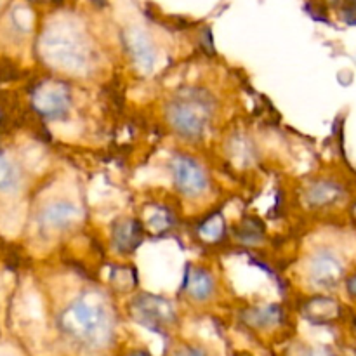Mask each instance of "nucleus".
Returning a JSON list of instances; mask_svg holds the SVG:
<instances>
[{
	"mask_svg": "<svg viewBox=\"0 0 356 356\" xmlns=\"http://www.w3.org/2000/svg\"><path fill=\"white\" fill-rule=\"evenodd\" d=\"M66 325L76 339L96 343L108 330L106 309L94 298H80L66 313Z\"/></svg>",
	"mask_w": 356,
	"mask_h": 356,
	"instance_id": "nucleus-1",
	"label": "nucleus"
},
{
	"mask_svg": "<svg viewBox=\"0 0 356 356\" xmlns=\"http://www.w3.org/2000/svg\"><path fill=\"white\" fill-rule=\"evenodd\" d=\"M211 117L207 97L202 94H188L174 101L169 108L170 124L184 138H198Z\"/></svg>",
	"mask_w": 356,
	"mask_h": 356,
	"instance_id": "nucleus-2",
	"label": "nucleus"
},
{
	"mask_svg": "<svg viewBox=\"0 0 356 356\" xmlns=\"http://www.w3.org/2000/svg\"><path fill=\"white\" fill-rule=\"evenodd\" d=\"M177 190L186 197H198L207 188L209 179L200 165L188 156H179L172 165Z\"/></svg>",
	"mask_w": 356,
	"mask_h": 356,
	"instance_id": "nucleus-3",
	"label": "nucleus"
},
{
	"mask_svg": "<svg viewBox=\"0 0 356 356\" xmlns=\"http://www.w3.org/2000/svg\"><path fill=\"white\" fill-rule=\"evenodd\" d=\"M341 271L343 268L339 261L327 252L318 254L312 263V277L320 285H334L341 277Z\"/></svg>",
	"mask_w": 356,
	"mask_h": 356,
	"instance_id": "nucleus-4",
	"label": "nucleus"
},
{
	"mask_svg": "<svg viewBox=\"0 0 356 356\" xmlns=\"http://www.w3.org/2000/svg\"><path fill=\"white\" fill-rule=\"evenodd\" d=\"M139 315L149 327L167 325L174 316L170 306L160 299H148V301L139 302Z\"/></svg>",
	"mask_w": 356,
	"mask_h": 356,
	"instance_id": "nucleus-5",
	"label": "nucleus"
},
{
	"mask_svg": "<svg viewBox=\"0 0 356 356\" xmlns=\"http://www.w3.org/2000/svg\"><path fill=\"white\" fill-rule=\"evenodd\" d=\"M113 238L118 249L124 250V252H131V250H134L136 247L141 243V238H143L141 225L136 221L118 222L113 229Z\"/></svg>",
	"mask_w": 356,
	"mask_h": 356,
	"instance_id": "nucleus-6",
	"label": "nucleus"
},
{
	"mask_svg": "<svg viewBox=\"0 0 356 356\" xmlns=\"http://www.w3.org/2000/svg\"><path fill=\"white\" fill-rule=\"evenodd\" d=\"M186 291L190 292L191 298L198 299V301L209 299L212 296V292H214L212 275L209 271L200 270V268H195L186 277Z\"/></svg>",
	"mask_w": 356,
	"mask_h": 356,
	"instance_id": "nucleus-7",
	"label": "nucleus"
},
{
	"mask_svg": "<svg viewBox=\"0 0 356 356\" xmlns=\"http://www.w3.org/2000/svg\"><path fill=\"white\" fill-rule=\"evenodd\" d=\"M131 52L134 54L136 61H138L143 68H153V63H155V51H153V45L149 44L148 37H145V35L139 33V31L132 35Z\"/></svg>",
	"mask_w": 356,
	"mask_h": 356,
	"instance_id": "nucleus-8",
	"label": "nucleus"
},
{
	"mask_svg": "<svg viewBox=\"0 0 356 356\" xmlns=\"http://www.w3.org/2000/svg\"><path fill=\"white\" fill-rule=\"evenodd\" d=\"M76 216H79V211L72 204H58L49 211V221L52 226L65 228V226L76 221Z\"/></svg>",
	"mask_w": 356,
	"mask_h": 356,
	"instance_id": "nucleus-9",
	"label": "nucleus"
},
{
	"mask_svg": "<svg viewBox=\"0 0 356 356\" xmlns=\"http://www.w3.org/2000/svg\"><path fill=\"white\" fill-rule=\"evenodd\" d=\"M337 197V190L330 184H318L315 190L312 191V202L313 204H327V202L334 200Z\"/></svg>",
	"mask_w": 356,
	"mask_h": 356,
	"instance_id": "nucleus-10",
	"label": "nucleus"
},
{
	"mask_svg": "<svg viewBox=\"0 0 356 356\" xmlns=\"http://www.w3.org/2000/svg\"><path fill=\"white\" fill-rule=\"evenodd\" d=\"M221 232H222V221H219V218L209 219V221L205 222L204 229H202V233H204L205 236H209V238H218Z\"/></svg>",
	"mask_w": 356,
	"mask_h": 356,
	"instance_id": "nucleus-11",
	"label": "nucleus"
},
{
	"mask_svg": "<svg viewBox=\"0 0 356 356\" xmlns=\"http://www.w3.org/2000/svg\"><path fill=\"white\" fill-rule=\"evenodd\" d=\"M343 10L350 23H356V0H344Z\"/></svg>",
	"mask_w": 356,
	"mask_h": 356,
	"instance_id": "nucleus-12",
	"label": "nucleus"
},
{
	"mask_svg": "<svg viewBox=\"0 0 356 356\" xmlns=\"http://www.w3.org/2000/svg\"><path fill=\"white\" fill-rule=\"evenodd\" d=\"M176 356H204V355H202L198 350H191V348H188V350L179 351Z\"/></svg>",
	"mask_w": 356,
	"mask_h": 356,
	"instance_id": "nucleus-13",
	"label": "nucleus"
},
{
	"mask_svg": "<svg viewBox=\"0 0 356 356\" xmlns=\"http://www.w3.org/2000/svg\"><path fill=\"white\" fill-rule=\"evenodd\" d=\"M348 287H350V292H351V294H355V296H356V277H355V278H351L350 284H348Z\"/></svg>",
	"mask_w": 356,
	"mask_h": 356,
	"instance_id": "nucleus-14",
	"label": "nucleus"
},
{
	"mask_svg": "<svg viewBox=\"0 0 356 356\" xmlns=\"http://www.w3.org/2000/svg\"><path fill=\"white\" fill-rule=\"evenodd\" d=\"M131 356H152V355L146 353V351H134Z\"/></svg>",
	"mask_w": 356,
	"mask_h": 356,
	"instance_id": "nucleus-15",
	"label": "nucleus"
}]
</instances>
